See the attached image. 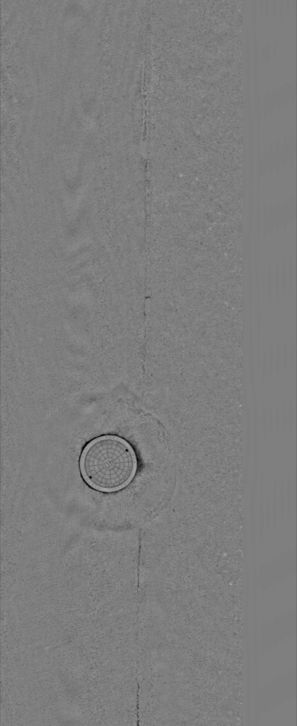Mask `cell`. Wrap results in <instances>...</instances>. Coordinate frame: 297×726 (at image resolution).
Returning <instances> with one entry per match:
<instances>
[{
    "label": "cell",
    "instance_id": "cell-1",
    "mask_svg": "<svg viewBox=\"0 0 297 726\" xmlns=\"http://www.w3.org/2000/svg\"><path fill=\"white\" fill-rule=\"evenodd\" d=\"M79 467L83 480L91 488L113 493L132 482L138 471V460L127 440L115 435H103L84 447Z\"/></svg>",
    "mask_w": 297,
    "mask_h": 726
}]
</instances>
